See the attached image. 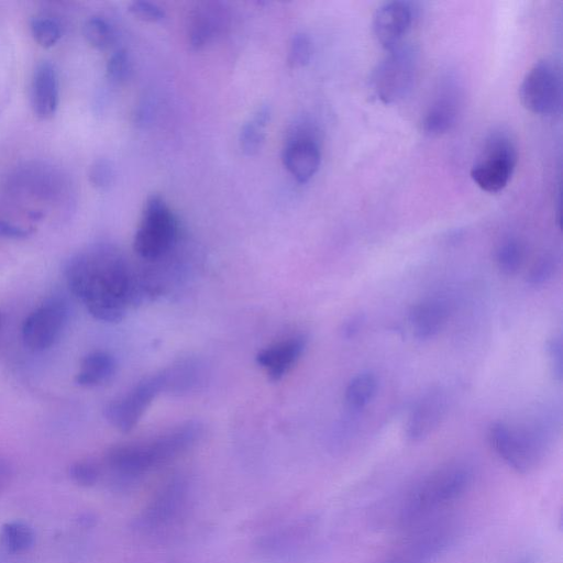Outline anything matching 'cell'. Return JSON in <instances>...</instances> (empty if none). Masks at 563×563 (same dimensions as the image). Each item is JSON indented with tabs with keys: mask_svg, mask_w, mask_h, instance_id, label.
<instances>
[{
	"mask_svg": "<svg viewBox=\"0 0 563 563\" xmlns=\"http://www.w3.org/2000/svg\"><path fill=\"white\" fill-rule=\"evenodd\" d=\"M69 475L76 484L89 487L98 482L100 468L92 461L81 460L70 465Z\"/></svg>",
	"mask_w": 563,
	"mask_h": 563,
	"instance_id": "33",
	"label": "cell"
},
{
	"mask_svg": "<svg viewBox=\"0 0 563 563\" xmlns=\"http://www.w3.org/2000/svg\"><path fill=\"white\" fill-rule=\"evenodd\" d=\"M417 65V52L410 45L401 44L387 51L371 73L372 93L385 104L404 99L412 88Z\"/></svg>",
	"mask_w": 563,
	"mask_h": 563,
	"instance_id": "5",
	"label": "cell"
},
{
	"mask_svg": "<svg viewBox=\"0 0 563 563\" xmlns=\"http://www.w3.org/2000/svg\"><path fill=\"white\" fill-rule=\"evenodd\" d=\"M114 357L104 351H93L86 355L75 377L79 386L93 387L109 380L115 372Z\"/></svg>",
	"mask_w": 563,
	"mask_h": 563,
	"instance_id": "22",
	"label": "cell"
},
{
	"mask_svg": "<svg viewBox=\"0 0 563 563\" xmlns=\"http://www.w3.org/2000/svg\"><path fill=\"white\" fill-rule=\"evenodd\" d=\"M65 274L70 291L100 321L119 322L130 306L145 299L141 274L109 244H99L73 256Z\"/></svg>",
	"mask_w": 563,
	"mask_h": 563,
	"instance_id": "1",
	"label": "cell"
},
{
	"mask_svg": "<svg viewBox=\"0 0 563 563\" xmlns=\"http://www.w3.org/2000/svg\"><path fill=\"white\" fill-rule=\"evenodd\" d=\"M377 390V378L371 372L355 375L345 389V401L350 408L360 410L367 406Z\"/></svg>",
	"mask_w": 563,
	"mask_h": 563,
	"instance_id": "24",
	"label": "cell"
},
{
	"mask_svg": "<svg viewBox=\"0 0 563 563\" xmlns=\"http://www.w3.org/2000/svg\"><path fill=\"white\" fill-rule=\"evenodd\" d=\"M312 56V43L305 33H297L292 36L288 51V66L301 68L306 66Z\"/></svg>",
	"mask_w": 563,
	"mask_h": 563,
	"instance_id": "28",
	"label": "cell"
},
{
	"mask_svg": "<svg viewBox=\"0 0 563 563\" xmlns=\"http://www.w3.org/2000/svg\"><path fill=\"white\" fill-rule=\"evenodd\" d=\"M488 441L504 463L517 473L534 471L545 456V437L528 427L495 422L489 427Z\"/></svg>",
	"mask_w": 563,
	"mask_h": 563,
	"instance_id": "4",
	"label": "cell"
},
{
	"mask_svg": "<svg viewBox=\"0 0 563 563\" xmlns=\"http://www.w3.org/2000/svg\"><path fill=\"white\" fill-rule=\"evenodd\" d=\"M314 547V531L310 522L298 523L263 538L260 551L269 560L296 562Z\"/></svg>",
	"mask_w": 563,
	"mask_h": 563,
	"instance_id": "14",
	"label": "cell"
},
{
	"mask_svg": "<svg viewBox=\"0 0 563 563\" xmlns=\"http://www.w3.org/2000/svg\"><path fill=\"white\" fill-rule=\"evenodd\" d=\"M31 101L40 119H49L57 110L58 79L54 66L48 62L41 63L34 71Z\"/></svg>",
	"mask_w": 563,
	"mask_h": 563,
	"instance_id": "18",
	"label": "cell"
},
{
	"mask_svg": "<svg viewBox=\"0 0 563 563\" xmlns=\"http://www.w3.org/2000/svg\"><path fill=\"white\" fill-rule=\"evenodd\" d=\"M68 316V308L60 298H49L32 311L22 325L24 344L33 351H43L58 339Z\"/></svg>",
	"mask_w": 563,
	"mask_h": 563,
	"instance_id": "12",
	"label": "cell"
},
{
	"mask_svg": "<svg viewBox=\"0 0 563 563\" xmlns=\"http://www.w3.org/2000/svg\"><path fill=\"white\" fill-rule=\"evenodd\" d=\"M31 32L34 40L45 48L54 46L60 38L59 25L47 18H35L31 22Z\"/></svg>",
	"mask_w": 563,
	"mask_h": 563,
	"instance_id": "29",
	"label": "cell"
},
{
	"mask_svg": "<svg viewBox=\"0 0 563 563\" xmlns=\"http://www.w3.org/2000/svg\"><path fill=\"white\" fill-rule=\"evenodd\" d=\"M31 234V231L9 223L0 219V236L7 239H24Z\"/></svg>",
	"mask_w": 563,
	"mask_h": 563,
	"instance_id": "37",
	"label": "cell"
},
{
	"mask_svg": "<svg viewBox=\"0 0 563 563\" xmlns=\"http://www.w3.org/2000/svg\"><path fill=\"white\" fill-rule=\"evenodd\" d=\"M10 477V467L9 465L0 459V490L8 483Z\"/></svg>",
	"mask_w": 563,
	"mask_h": 563,
	"instance_id": "39",
	"label": "cell"
},
{
	"mask_svg": "<svg viewBox=\"0 0 563 563\" xmlns=\"http://www.w3.org/2000/svg\"><path fill=\"white\" fill-rule=\"evenodd\" d=\"M305 347L303 336L289 338L260 351L256 362L272 380H279L296 364Z\"/></svg>",
	"mask_w": 563,
	"mask_h": 563,
	"instance_id": "17",
	"label": "cell"
},
{
	"mask_svg": "<svg viewBox=\"0 0 563 563\" xmlns=\"http://www.w3.org/2000/svg\"><path fill=\"white\" fill-rule=\"evenodd\" d=\"M132 74V64L130 56L125 49L115 51L107 63V76L115 82L122 84L126 81Z\"/></svg>",
	"mask_w": 563,
	"mask_h": 563,
	"instance_id": "30",
	"label": "cell"
},
{
	"mask_svg": "<svg viewBox=\"0 0 563 563\" xmlns=\"http://www.w3.org/2000/svg\"><path fill=\"white\" fill-rule=\"evenodd\" d=\"M547 354L553 377L556 380H561L563 373V351L560 336H554L548 342Z\"/></svg>",
	"mask_w": 563,
	"mask_h": 563,
	"instance_id": "36",
	"label": "cell"
},
{
	"mask_svg": "<svg viewBox=\"0 0 563 563\" xmlns=\"http://www.w3.org/2000/svg\"><path fill=\"white\" fill-rule=\"evenodd\" d=\"M84 36L97 49L108 48L114 40L111 25L101 18H91L85 23Z\"/></svg>",
	"mask_w": 563,
	"mask_h": 563,
	"instance_id": "27",
	"label": "cell"
},
{
	"mask_svg": "<svg viewBox=\"0 0 563 563\" xmlns=\"http://www.w3.org/2000/svg\"><path fill=\"white\" fill-rule=\"evenodd\" d=\"M212 9L203 5L196 9L191 16L188 36L189 44L194 49L205 47L219 29L220 18Z\"/></svg>",
	"mask_w": 563,
	"mask_h": 563,
	"instance_id": "23",
	"label": "cell"
},
{
	"mask_svg": "<svg viewBox=\"0 0 563 563\" xmlns=\"http://www.w3.org/2000/svg\"><path fill=\"white\" fill-rule=\"evenodd\" d=\"M472 479V468L461 462L431 471L402 493L393 510V520L399 526H410L432 516L460 498Z\"/></svg>",
	"mask_w": 563,
	"mask_h": 563,
	"instance_id": "2",
	"label": "cell"
},
{
	"mask_svg": "<svg viewBox=\"0 0 563 563\" xmlns=\"http://www.w3.org/2000/svg\"><path fill=\"white\" fill-rule=\"evenodd\" d=\"M448 399L440 389L426 393L411 409L406 422V437L419 442L429 437L441 423L446 413Z\"/></svg>",
	"mask_w": 563,
	"mask_h": 563,
	"instance_id": "16",
	"label": "cell"
},
{
	"mask_svg": "<svg viewBox=\"0 0 563 563\" xmlns=\"http://www.w3.org/2000/svg\"><path fill=\"white\" fill-rule=\"evenodd\" d=\"M188 498V483L181 477L170 479L141 514L137 519L139 528L153 531L172 525L184 511Z\"/></svg>",
	"mask_w": 563,
	"mask_h": 563,
	"instance_id": "13",
	"label": "cell"
},
{
	"mask_svg": "<svg viewBox=\"0 0 563 563\" xmlns=\"http://www.w3.org/2000/svg\"><path fill=\"white\" fill-rule=\"evenodd\" d=\"M518 563H534L531 559H523L519 561Z\"/></svg>",
	"mask_w": 563,
	"mask_h": 563,
	"instance_id": "40",
	"label": "cell"
},
{
	"mask_svg": "<svg viewBox=\"0 0 563 563\" xmlns=\"http://www.w3.org/2000/svg\"><path fill=\"white\" fill-rule=\"evenodd\" d=\"M517 164V150L511 137L501 131L490 133L473 164L471 177L484 191L495 194L509 183Z\"/></svg>",
	"mask_w": 563,
	"mask_h": 563,
	"instance_id": "7",
	"label": "cell"
},
{
	"mask_svg": "<svg viewBox=\"0 0 563 563\" xmlns=\"http://www.w3.org/2000/svg\"><path fill=\"white\" fill-rule=\"evenodd\" d=\"M264 128L253 120L246 122L240 132V146L246 155L258 153L264 143Z\"/></svg>",
	"mask_w": 563,
	"mask_h": 563,
	"instance_id": "31",
	"label": "cell"
},
{
	"mask_svg": "<svg viewBox=\"0 0 563 563\" xmlns=\"http://www.w3.org/2000/svg\"><path fill=\"white\" fill-rule=\"evenodd\" d=\"M459 113V97L449 84L430 106L422 120V129L429 135H441L452 129Z\"/></svg>",
	"mask_w": 563,
	"mask_h": 563,
	"instance_id": "20",
	"label": "cell"
},
{
	"mask_svg": "<svg viewBox=\"0 0 563 563\" xmlns=\"http://www.w3.org/2000/svg\"><path fill=\"white\" fill-rule=\"evenodd\" d=\"M88 175L93 187L104 190L113 184L115 172L109 159L99 158L91 164Z\"/></svg>",
	"mask_w": 563,
	"mask_h": 563,
	"instance_id": "32",
	"label": "cell"
},
{
	"mask_svg": "<svg viewBox=\"0 0 563 563\" xmlns=\"http://www.w3.org/2000/svg\"><path fill=\"white\" fill-rule=\"evenodd\" d=\"M360 328H361V318L353 317L351 320L345 322L343 330H342L343 335L345 338H352L358 332Z\"/></svg>",
	"mask_w": 563,
	"mask_h": 563,
	"instance_id": "38",
	"label": "cell"
},
{
	"mask_svg": "<svg viewBox=\"0 0 563 563\" xmlns=\"http://www.w3.org/2000/svg\"><path fill=\"white\" fill-rule=\"evenodd\" d=\"M456 527L452 522L432 523L397 544L378 563H433L453 543Z\"/></svg>",
	"mask_w": 563,
	"mask_h": 563,
	"instance_id": "8",
	"label": "cell"
},
{
	"mask_svg": "<svg viewBox=\"0 0 563 563\" xmlns=\"http://www.w3.org/2000/svg\"><path fill=\"white\" fill-rule=\"evenodd\" d=\"M161 393H164V385L158 372L139 382L122 397L109 402L104 408V417L120 431L129 432Z\"/></svg>",
	"mask_w": 563,
	"mask_h": 563,
	"instance_id": "11",
	"label": "cell"
},
{
	"mask_svg": "<svg viewBox=\"0 0 563 563\" xmlns=\"http://www.w3.org/2000/svg\"><path fill=\"white\" fill-rule=\"evenodd\" d=\"M284 166L298 183H307L318 172L321 152L316 126L309 122L295 124L283 150Z\"/></svg>",
	"mask_w": 563,
	"mask_h": 563,
	"instance_id": "10",
	"label": "cell"
},
{
	"mask_svg": "<svg viewBox=\"0 0 563 563\" xmlns=\"http://www.w3.org/2000/svg\"><path fill=\"white\" fill-rule=\"evenodd\" d=\"M3 547L12 553L27 551L34 544L35 534L31 526L23 521L5 522L0 532Z\"/></svg>",
	"mask_w": 563,
	"mask_h": 563,
	"instance_id": "25",
	"label": "cell"
},
{
	"mask_svg": "<svg viewBox=\"0 0 563 563\" xmlns=\"http://www.w3.org/2000/svg\"><path fill=\"white\" fill-rule=\"evenodd\" d=\"M201 435V424L188 421L146 441L114 445L108 450L104 461L119 475H141L184 453Z\"/></svg>",
	"mask_w": 563,
	"mask_h": 563,
	"instance_id": "3",
	"label": "cell"
},
{
	"mask_svg": "<svg viewBox=\"0 0 563 563\" xmlns=\"http://www.w3.org/2000/svg\"><path fill=\"white\" fill-rule=\"evenodd\" d=\"M177 229V221L164 199L158 195L150 196L134 235L135 253L147 261L161 258L174 246Z\"/></svg>",
	"mask_w": 563,
	"mask_h": 563,
	"instance_id": "6",
	"label": "cell"
},
{
	"mask_svg": "<svg viewBox=\"0 0 563 563\" xmlns=\"http://www.w3.org/2000/svg\"><path fill=\"white\" fill-rule=\"evenodd\" d=\"M523 246L515 239L504 241L496 252L497 266L507 276L517 274L523 263Z\"/></svg>",
	"mask_w": 563,
	"mask_h": 563,
	"instance_id": "26",
	"label": "cell"
},
{
	"mask_svg": "<svg viewBox=\"0 0 563 563\" xmlns=\"http://www.w3.org/2000/svg\"><path fill=\"white\" fill-rule=\"evenodd\" d=\"M562 85L558 67L551 60L537 62L519 87L522 106L532 113L550 115L561 106Z\"/></svg>",
	"mask_w": 563,
	"mask_h": 563,
	"instance_id": "9",
	"label": "cell"
},
{
	"mask_svg": "<svg viewBox=\"0 0 563 563\" xmlns=\"http://www.w3.org/2000/svg\"><path fill=\"white\" fill-rule=\"evenodd\" d=\"M415 20V9L408 1L394 0L383 3L373 15V33L377 42L390 51L404 44Z\"/></svg>",
	"mask_w": 563,
	"mask_h": 563,
	"instance_id": "15",
	"label": "cell"
},
{
	"mask_svg": "<svg viewBox=\"0 0 563 563\" xmlns=\"http://www.w3.org/2000/svg\"><path fill=\"white\" fill-rule=\"evenodd\" d=\"M449 316L448 305L442 299H427L409 311V323L416 338L427 340L435 336L444 327Z\"/></svg>",
	"mask_w": 563,
	"mask_h": 563,
	"instance_id": "19",
	"label": "cell"
},
{
	"mask_svg": "<svg viewBox=\"0 0 563 563\" xmlns=\"http://www.w3.org/2000/svg\"><path fill=\"white\" fill-rule=\"evenodd\" d=\"M129 11L145 22L156 23L165 19L163 9L150 1H134L129 5Z\"/></svg>",
	"mask_w": 563,
	"mask_h": 563,
	"instance_id": "35",
	"label": "cell"
},
{
	"mask_svg": "<svg viewBox=\"0 0 563 563\" xmlns=\"http://www.w3.org/2000/svg\"><path fill=\"white\" fill-rule=\"evenodd\" d=\"M164 393L186 394L202 384L206 371L200 361L194 358L181 360L161 372Z\"/></svg>",
	"mask_w": 563,
	"mask_h": 563,
	"instance_id": "21",
	"label": "cell"
},
{
	"mask_svg": "<svg viewBox=\"0 0 563 563\" xmlns=\"http://www.w3.org/2000/svg\"><path fill=\"white\" fill-rule=\"evenodd\" d=\"M556 272V262L552 256L544 255L537 260L527 275V283L541 286L553 278Z\"/></svg>",
	"mask_w": 563,
	"mask_h": 563,
	"instance_id": "34",
	"label": "cell"
}]
</instances>
